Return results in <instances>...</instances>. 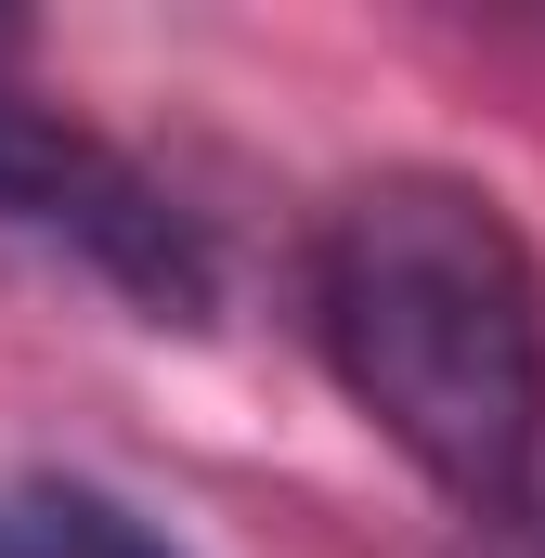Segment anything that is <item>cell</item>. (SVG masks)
I'll return each instance as SVG.
<instances>
[{
	"mask_svg": "<svg viewBox=\"0 0 545 558\" xmlns=\"http://www.w3.org/2000/svg\"><path fill=\"white\" fill-rule=\"evenodd\" d=\"M312 338L428 494L507 520L545 468V274L455 169H364L312 234Z\"/></svg>",
	"mask_w": 545,
	"mask_h": 558,
	"instance_id": "1",
	"label": "cell"
},
{
	"mask_svg": "<svg viewBox=\"0 0 545 558\" xmlns=\"http://www.w3.org/2000/svg\"><path fill=\"white\" fill-rule=\"evenodd\" d=\"M0 234L78 260L92 286H118L143 325H208L221 312V260L195 234V208L169 182H143L131 156L26 92H0Z\"/></svg>",
	"mask_w": 545,
	"mask_h": 558,
	"instance_id": "2",
	"label": "cell"
},
{
	"mask_svg": "<svg viewBox=\"0 0 545 558\" xmlns=\"http://www.w3.org/2000/svg\"><path fill=\"white\" fill-rule=\"evenodd\" d=\"M0 558H182V546L92 481H13L0 494Z\"/></svg>",
	"mask_w": 545,
	"mask_h": 558,
	"instance_id": "3",
	"label": "cell"
}]
</instances>
